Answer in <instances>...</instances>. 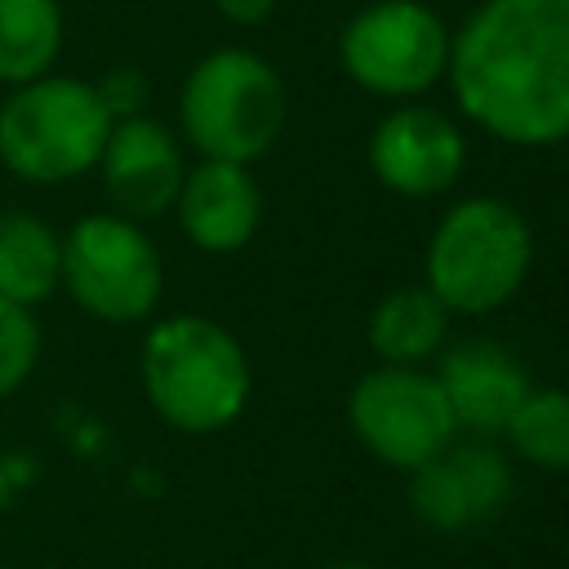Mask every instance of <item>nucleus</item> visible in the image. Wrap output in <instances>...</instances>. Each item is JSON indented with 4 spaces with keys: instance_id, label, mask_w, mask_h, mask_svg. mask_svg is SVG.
Here are the masks:
<instances>
[{
    "instance_id": "f257e3e1",
    "label": "nucleus",
    "mask_w": 569,
    "mask_h": 569,
    "mask_svg": "<svg viewBox=\"0 0 569 569\" xmlns=\"http://www.w3.org/2000/svg\"><path fill=\"white\" fill-rule=\"evenodd\" d=\"M471 124L511 147L569 138V0H485L445 67Z\"/></svg>"
},
{
    "instance_id": "f03ea898",
    "label": "nucleus",
    "mask_w": 569,
    "mask_h": 569,
    "mask_svg": "<svg viewBox=\"0 0 569 569\" xmlns=\"http://www.w3.org/2000/svg\"><path fill=\"white\" fill-rule=\"evenodd\" d=\"M147 405L182 436H213L249 405V356L231 329L182 311L147 329L138 356Z\"/></svg>"
},
{
    "instance_id": "7ed1b4c3",
    "label": "nucleus",
    "mask_w": 569,
    "mask_h": 569,
    "mask_svg": "<svg viewBox=\"0 0 569 569\" xmlns=\"http://www.w3.org/2000/svg\"><path fill=\"white\" fill-rule=\"evenodd\" d=\"M111 111L93 80L49 71L0 98V169L27 187H62L98 169Z\"/></svg>"
},
{
    "instance_id": "20e7f679",
    "label": "nucleus",
    "mask_w": 569,
    "mask_h": 569,
    "mask_svg": "<svg viewBox=\"0 0 569 569\" xmlns=\"http://www.w3.org/2000/svg\"><path fill=\"white\" fill-rule=\"evenodd\" d=\"M178 129L200 160L253 164L284 129V84L276 67L249 49L204 53L182 80Z\"/></svg>"
},
{
    "instance_id": "39448f33",
    "label": "nucleus",
    "mask_w": 569,
    "mask_h": 569,
    "mask_svg": "<svg viewBox=\"0 0 569 569\" xmlns=\"http://www.w3.org/2000/svg\"><path fill=\"white\" fill-rule=\"evenodd\" d=\"M533 262V236L516 204L493 196L458 200L431 231L427 289L445 311L485 316L516 298Z\"/></svg>"
},
{
    "instance_id": "423d86ee",
    "label": "nucleus",
    "mask_w": 569,
    "mask_h": 569,
    "mask_svg": "<svg viewBox=\"0 0 569 569\" xmlns=\"http://www.w3.org/2000/svg\"><path fill=\"white\" fill-rule=\"evenodd\" d=\"M62 289L102 325H138L160 307L164 262L142 222L102 209L62 231Z\"/></svg>"
},
{
    "instance_id": "0eeeda50",
    "label": "nucleus",
    "mask_w": 569,
    "mask_h": 569,
    "mask_svg": "<svg viewBox=\"0 0 569 569\" xmlns=\"http://www.w3.org/2000/svg\"><path fill=\"white\" fill-rule=\"evenodd\" d=\"M347 422L356 440L396 471H413L458 440L436 373H422L418 365H382L365 373L347 396Z\"/></svg>"
},
{
    "instance_id": "6e6552de",
    "label": "nucleus",
    "mask_w": 569,
    "mask_h": 569,
    "mask_svg": "<svg viewBox=\"0 0 569 569\" xmlns=\"http://www.w3.org/2000/svg\"><path fill=\"white\" fill-rule=\"evenodd\" d=\"M449 31L418 0H378L360 9L338 40L342 71L382 98H413L449 67Z\"/></svg>"
},
{
    "instance_id": "1a4fd4ad",
    "label": "nucleus",
    "mask_w": 569,
    "mask_h": 569,
    "mask_svg": "<svg viewBox=\"0 0 569 569\" xmlns=\"http://www.w3.org/2000/svg\"><path fill=\"white\" fill-rule=\"evenodd\" d=\"M516 489L511 458L485 436L449 440L436 458L409 471V507L427 529L462 533L493 520Z\"/></svg>"
},
{
    "instance_id": "9d476101",
    "label": "nucleus",
    "mask_w": 569,
    "mask_h": 569,
    "mask_svg": "<svg viewBox=\"0 0 569 569\" xmlns=\"http://www.w3.org/2000/svg\"><path fill=\"white\" fill-rule=\"evenodd\" d=\"M98 173H102V191L116 213H124L133 222L160 218L173 209L182 173H187L182 142L164 120H156L147 111L124 116L107 133Z\"/></svg>"
},
{
    "instance_id": "9b49d317",
    "label": "nucleus",
    "mask_w": 569,
    "mask_h": 569,
    "mask_svg": "<svg viewBox=\"0 0 569 569\" xmlns=\"http://www.w3.org/2000/svg\"><path fill=\"white\" fill-rule=\"evenodd\" d=\"M467 142L458 124L431 107H396L369 138V169L400 196H440L458 182Z\"/></svg>"
},
{
    "instance_id": "f8f14e48",
    "label": "nucleus",
    "mask_w": 569,
    "mask_h": 569,
    "mask_svg": "<svg viewBox=\"0 0 569 569\" xmlns=\"http://www.w3.org/2000/svg\"><path fill=\"white\" fill-rule=\"evenodd\" d=\"M182 236L204 253H236L253 240L262 222V191L249 173V164L231 160H200L182 173L178 200H173Z\"/></svg>"
},
{
    "instance_id": "ddd939ff",
    "label": "nucleus",
    "mask_w": 569,
    "mask_h": 569,
    "mask_svg": "<svg viewBox=\"0 0 569 569\" xmlns=\"http://www.w3.org/2000/svg\"><path fill=\"white\" fill-rule=\"evenodd\" d=\"M436 382H440V391L453 409L458 431H471V436H498L507 427V418L516 413V405L525 400V391H529L525 365L489 338L458 342L440 360Z\"/></svg>"
},
{
    "instance_id": "4468645a",
    "label": "nucleus",
    "mask_w": 569,
    "mask_h": 569,
    "mask_svg": "<svg viewBox=\"0 0 569 569\" xmlns=\"http://www.w3.org/2000/svg\"><path fill=\"white\" fill-rule=\"evenodd\" d=\"M62 289V231L31 209H0V298L40 307Z\"/></svg>"
},
{
    "instance_id": "2eb2a0df",
    "label": "nucleus",
    "mask_w": 569,
    "mask_h": 569,
    "mask_svg": "<svg viewBox=\"0 0 569 569\" xmlns=\"http://www.w3.org/2000/svg\"><path fill=\"white\" fill-rule=\"evenodd\" d=\"M445 329H449L445 302L427 284H413V289L387 293L373 307V316H369V347H373V356L382 365H422L427 356L440 351Z\"/></svg>"
},
{
    "instance_id": "dca6fc26",
    "label": "nucleus",
    "mask_w": 569,
    "mask_h": 569,
    "mask_svg": "<svg viewBox=\"0 0 569 569\" xmlns=\"http://www.w3.org/2000/svg\"><path fill=\"white\" fill-rule=\"evenodd\" d=\"M67 40L62 0H0V84H27L58 67Z\"/></svg>"
},
{
    "instance_id": "f3484780",
    "label": "nucleus",
    "mask_w": 569,
    "mask_h": 569,
    "mask_svg": "<svg viewBox=\"0 0 569 569\" xmlns=\"http://www.w3.org/2000/svg\"><path fill=\"white\" fill-rule=\"evenodd\" d=\"M516 458L542 471H569V391L560 387H529L516 413L502 427Z\"/></svg>"
},
{
    "instance_id": "a211bd4d",
    "label": "nucleus",
    "mask_w": 569,
    "mask_h": 569,
    "mask_svg": "<svg viewBox=\"0 0 569 569\" xmlns=\"http://www.w3.org/2000/svg\"><path fill=\"white\" fill-rule=\"evenodd\" d=\"M40 347H44V333L36 311L0 298V400H9L36 373Z\"/></svg>"
},
{
    "instance_id": "6ab92c4d",
    "label": "nucleus",
    "mask_w": 569,
    "mask_h": 569,
    "mask_svg": "<svg viewBox=\"0 0 569 569\" xmlns=\"http://www.w3.org/2000/svg\"><path fill=\"white\" fill-rule=\"evenodd\" d=\"M93 84H98V93H102L111 120H124V116H142V111H147L151 84H147L142 71H133V67H116V71H107V76L93 80Z\"/></svg>"
},
{
    "instance_id": "aec40b11",
    "label": "nucleus",
    "mask_w": 569,
    "mask_h": 569,
    "mask_svg": "<svg viewBox=\"0 0 569 569\" xmlns=\"http://www.w3.org/2000/svg\"><path fill=\"white\" fill-rule=\"evenodd\" d=\"M213 9H218L227 22H240V27H258L262 18H271L276 0H213Z\"/></svg>"
},
{
    "instance_id": "412c9836",
    "label": "nucleus",
    "mask_w": 569,
    "mask_h": 569,
    "mask_svg": "<svg viewBox=\"0 0 569 569\" xmlns=\"http://www.w3.org/2000/svg\"><path fill=\"white\" fill-rule=\"evenodd\" d=\"M325 569H378V565H369V560H333Z\"/></svg>"
},
{
    "instance_id": "4be33fe9",
    "label": "nucleus",
    "mask_w": 569,
    "mask_h": 569,
    "mask_svg": "<svg viewBox=\"0 0 569 569\" xmlns=\"http://www.w3.org/2000/svg\"><path fill=\"white\" fill-rule=\"evenodd\" d=\"M0 569H9V565H0Z\"/></svg>"
}]
</instances>
